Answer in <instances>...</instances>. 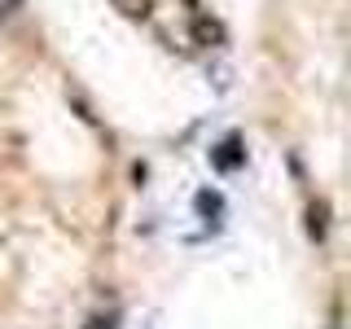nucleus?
Returning a JSON list of instances; mask_svg holds the SVG:
<instances>
[{"label":"nucleus","instance_id":"1","mask_svg":"<svg viewBox=\"0 0 351 329\" xmlns=\"http://www.w3.org/2000/svg\"><path fill=\"white\" fill-rule=\"evenodd\" d=\"M211 167H215V171H237V167H246V149H241L237 136H228L224 145L211 149Z\"/></svg>","mask_w":351,"mask_h":329},{"label":"nucleus","instance_id":"2","mask_svg":"<svg viewBox=\"0 0 351 329\" xmlns=\"http://www.w3.org/2000/svg\"><path fill=\"white\" fill-rule=\"evenodd\" d=\"M193 36H197V44H206V49H224V27L206 14H193Z\"/></svg>","mask_w":351,"mask_h":329},{"label":"nucleus","instance_id":"3","mask_svg":"<svg viewBox=\"0 0 351 329\" xmlns=\"http://www.w3.org/2000/svg\"><path fill=\"white\" fill-rule=\"evenodd\" d=\"M325 228H329V206L312 202V211H307V233H312L316 241H325Z\"/></svg>","mask_w":351,"mask_h":329},{"label":"nucleus","instance_id":"4","mask_svg":"<svg viewBox=\"0 0 351 329\" xmlns=\"http://www.w3.org/2000/svg\"><path fill=\"white\" fill-rule=\"evenodd\" d=\"M193 202H197V211L206 215V224H211V219H219V211H224V197L211 193V189H202V193L193 197Z\"/></svg>","mask_w":351,"mask_h":329},{"label":"nucleus","instance_id":"5","mask_svg":"<svg viewBox=\"0 0 351 329\" xmlns=\"http://www.w3.org/2000/svg\"><path fill=\"white\" fill-rule=\"evenodd\" d=\"M128 18H149V0H114Z\"/></svg>","mask_w":351,"mask_h":329},{"label":"nucleus","instance_id":"6","mask_svg":"<svg viewBox=\"0 0 351 329\" xmlns=\"http://www.w3.org/2000/svg\"><path fill=\"white\" fill-rule=\"evenodd\" d=\"M88 329H110V321H101V316H97V321H88Z\"/></svg>","mask_w":351,"mask_h":329}]
</instances>
